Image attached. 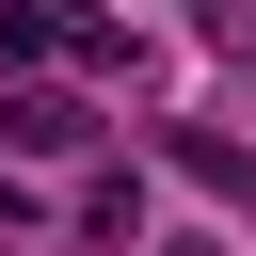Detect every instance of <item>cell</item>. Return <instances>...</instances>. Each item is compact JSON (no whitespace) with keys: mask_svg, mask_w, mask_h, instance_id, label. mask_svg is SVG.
<instances>
[{"mask_svg":"<svg viewBox=\"0 0 256 256\" xmlns=\"http://www.w3.org/2000/svg\"><path fill=\"white\" fill-rule=\"evenodd\" d=\"M80 144H96L80 96H0V160H80Z\"/></svg>","mask_w":256,"mask_h":256,"instance_id":"cell-1","label":"cell"}]
</instances>
